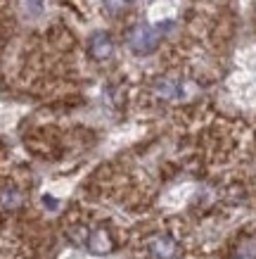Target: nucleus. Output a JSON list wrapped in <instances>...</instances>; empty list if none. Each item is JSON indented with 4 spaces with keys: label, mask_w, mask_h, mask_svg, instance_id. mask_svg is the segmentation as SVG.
I'll return each mask as SVG.
<instances>
[{
    "label": "nucleus",
    "mask_w": 256,
    "mask_h": 259,
    "mask_svg": "<svg viewBox=\"0 0 256 259\" xmlns=\"http://www.w3.org/2000/svg\"><path fill=\"white\" fill-rule=\"evenodd\" d=\"M164 31H166V24L152 26V24H147V22H140V24H135L131 29V33H128V46H131V50L135 55H149V53L157 50Z\"/></svg>",
    "instance_id": "nucleus-1"
},
{
    "label": "nucleus",
    "mask_w": 256,
    "mask_h": 259,
    "mask_svg": "<svg viewBox=\"0 0 256 259\" xmlns=\"http://www.w3.org/2000/svg\"><path fill=\"white\" fill-rule=\"evenodd\" d=\"M114 53V43H112V36L107 31H95L90 36V55L95 60H107L109 55Z\"/></svg>",
    "instance_id": "nucleus-2"
},
{
    "label": "nucleus",
    "mask_w": 256,
    "mask_h": 259,
    "mask_svg": "<svg viewBox=\"0 0 256 259\" xmlns=\"http://www.w3.org/2000/svg\"><path fill=\"white\" fill-rule=\"evenodd\" d=\"M149 252L155 259H176L178 254V245L176 240L169 236H157L152 243H149Z\"/></svg>",
    "instance_id": "nucleus-3"
},
{
    "label": "nucleus",
    "mask_w": 256,
    "mask_h": 259,
    "mask_svg": "<svg viewBox=\"0 0 256 259\" xmlns=\"http://www.w3.org/2000/svg\"><path fill=\"white\" fill-rule=\"evenodd\" d=\"M88 247L95 254H105V252L112 250V240H109V236L105 231H95L93 236H90V240H88Z\"/></svg>",
    "instance_id": "nucleus-4"
},
{
    "label": "nucleus",
    "mask_w": 256,
    "mask_h": 259,
    "mask_svg": "<svg viewBox=\"0 0 256 259\" xmlns=\"http://www.w3.org/2000/svg\"><path fill=\"white\" fill-rule=\"evenodd\" d=\"M157 93H159V98L171 100V98H178L180 95V88H178V83H173L171 79H162L159 86H157Z\"/></svg>",
    "instance_id": "nucleus-5"
},
{
    "label": "nucleus",
    "mask_w": 256,
    "mask_h": 259,
    "mask_svg": "<svg viewBox=\"0 0 256 259\" xmlns=\"http://www.w3.org/2000/svg\"><path fill=\"white\" fill-rule=\"evenodd\" d=\"M0 204L5 207V209H15V207H19L22 204V195L17 193V190H3L0 193Z\"/></svg>",
    "instance_id": "nucleus-6"
},
{
    "label": "nucleus",
    "mask_w": 256,
    "mask_h": 259,
    "mask_svg": "<svg viewBox=\"0 0 256 259\" xmlns=\"http://www.w3.org/2000/svg\"><path fill=\"white\" fill-rule=\"evenodd\" d=\"M233 259H256V240L254 238L244 240V243L237 247V252H235Z\"/></svg>",
    "instance_id": "nucleus-7"
},
{
    "label": "nucleus",
    "mask_w": 256,
    "mask_h": 259,
    "mask_svg": "<svg viewBox=\"0 0 256 259\" xmlns=\"http://www.w3.org/2000/svg\"><path fill=\"white\" fill-rule=\"evenodd\" d=\"M133 3H147V0H133Z\"/></svg>",
    "instance_id": "nucleus-8"
}]
</instances>
